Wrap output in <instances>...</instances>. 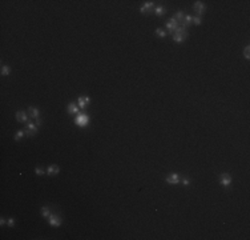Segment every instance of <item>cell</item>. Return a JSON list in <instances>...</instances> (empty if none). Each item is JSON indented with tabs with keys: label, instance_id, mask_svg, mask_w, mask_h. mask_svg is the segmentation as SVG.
Segmentation results:
<instances>
[{
	"label": "cell",
	"instance_id": "obj_1",
	"mask_svg": "<svg viewBox=\"0 0 250 240\" xmlns=\"http://www.w3.org/2000/svg\"><path fill=\"white\" fill-rule=\"evenodd\" d=\"M75 123H76L77 125H80V127H85V125L89 123L88 115H85V113H79L77 117L75 119Z\"/></svg>",
	"mask_w": 250,
	"mask_h": 240
},
{
	"label": "cell",
	"instance_id": "obj_2",
	"mask_svg": "<svg viewBox=\"0 0 250 240\" xmlns=\"http://www.w3.org/2000/svg\"><path fill=\"white\" fill-rule=\"evenodd\" d=\"M165 25H166V28L169 29V32H172V34H173V32L177 29V27L180 25V24H178V21L174 19V17H170L169 21H166Z\"/></svg>",
	"mask_w": 250,
	"mask_h": 240
},
{
	"label": "cell",
	"instance_id": "obj_3",
	"mask_svg": "<svg viewBox=\"0 0 250 240\" xmlns=\"http://www.w3.org/2000/svg\"><path fill=\"white\" fill-rule=\"evenodd\" d=\"M48 221H49L51 225H53V227H59V225L61 224L63 220L57 216V215H52V213H51V216L48 217Z\"/></svg>",
	"mask_w": 250,
	"mask_h": 240
},
{
	"label": "cell",
	"instance_id": "obj_4",
	"mask_svg": "<svg viewBox=\"0 0 250 240\" xmlns=\"http://www.w3.org/2000/svg\"><path fill=\"white\" fill-rule=\"evenodd\" d=\"M153 5H154V1H146V3H144L143 7L140 8V11H141V13H146L148 15Z\"/></svg>",
	"mask_w": 250,
	"mask_h": 240
},
{
	"label": "cell",
	"instance_id": "obj_5",
	"mask_svg": "<svg viewBox=\"0 0 250 240\" xmlns=\"http://www.w3.org/2000/svg\"><path fill=\"white\" fill-rule=\"evenodd\" d=\"M219 182H221V184H222L223 187H229L231 184V178L227 174H222V175H221Z\"/></svg>",
	"mask_w": 250,
	"mask_h": 240
},
{
	"label": "cell",
	"instance_id": "obj_6",
	"mask_svg": "<svg viewBox=\"0 0 250 240\" xmlns=\"http://www.w3.org/2000/svg\"><path fill=\"white\" fill-rule=\"evenodd\" d=\"M89 101H91V99H89L88 96H80L79 97V107L84 109L85 107L89 104Z\"/></svg>",
	"mask_w": 250,
	"mask_h": 240
},
{
	"label": "cell",
	"instance_id": "obj_7",
	"mask_svg": "<svg viewBox=\"0 0 250 240\" xmlns=\"http://www.w3.org/2000/svg\"><path fill=\"white\" fill-rule=\"evenodd\" d=\"M194 11H196L198 15L204 13V11H205V4L202 3V1H196V3H194Z\"/></svg>",
	"mask_w": 250,
	"mask_h": 240
},
{
	"label": "cell",
	"instance_id": "obj_8",
	"mask_svg": "<svg viewBox=\"0 0 250 240\" xmlns=\"http://www.w3.org/2000/svg\"><path fill=\"white\" fill-rule=\"evenodd\" d=\"M178 182H180V178H178L177 174H172L166 178V183L168 184H177Z\"/></svg>",
	"mask_w": 250,
	"mask_h": 240
},
{
	"label": "cell",
	"instance_id": "obj_9",
	"mask_svg": "<svg viewBox=\"0 0 250 240\" xmlns=\"http://www.w3.org/2000/svg\"><path fill=\"white\" fill-rule=\"evenodd\" d=\"M25 128L28 129V133L29 135H35L36 132H37V124H33V123H27V125H25Z\"/></svg>",
	"mask_w": 250,
	"mask_h": 240
},
{
	"label": "cell",
	"instance_id": "obj_10",
	"mask_svg": "<svg viewBox=\"0 0 250 240\" xmlns=\"http://www.w3.org/2000/svg\"><path fill=\"white\" fill-rule=\"evenodd\" d=\"M186 38H188V34H173V40L176 43L184 42Z\"/></svg>",
	"mask_w": 250,
	"mask_h": 240
},
{
	"label": "cell",
	"instance_id": "obj_11",
	"mask_svg": "<svg viewBox=\"0 0 250 240\" xmlns=\"http://www.w3.org/2000/svg\"><path fill=\"white\" fill-rule=\"evenodd\" d=\"M60 172V167L59 166H49L48 170H47V174L48 175H57Z\"/></svg>",
	"mask_w": 250,
	"mask_h": 240
},
{
	"label": "cell",
	"instance_id": "obj_12",
	"mask_svg": "<svg viewBox=\"0 0 250 240\" xmlns=\"http://www.w3.org/2000/svg\"><path fill=\"white\" fill-rule=\"evenodd\" d=\"M192 23H193V17L190 15H188V16H184V20H182L181 25H182V27H185V28H188Z\"/></svg>",
	"mask_w": 250,
	"mask_h": 240
},
{
	"label": "cell",
	"instance_id": "obj_13",
	"mask_svg": "<svg viewBox=\"0 0 250 240\" xmlns=\"http://www.w3.org/2000/svg\"><path fill=\"white\" fill-rule=\"evenodd\" d=\"M29 115H31L33 119H39V116H40V111H39L36 107H29Z\"/></svg>",
	"mask_w": 250,
	"mask_h": 240
},
{
	"label": "cell",
	"instance_id": "obj_14",
	"mask_svg": "<svg viewBox=\"0 0 250 240\" xmlns=\"http://www.w3.org/2000/svg\"><path fill=\"white\" fill-rule=\"evenodd\" d=\"M16 119L19 120V121H21V123H25L28 120V116L25 112H16Z\"/></svg>",
	"mask_w": 250,
	"mask_h": 240
},
{
	"label": "cell",
	"instance_id": "obj_15",
	"mask_svg": "<svg viewBox=\"0 0 250 240\" xmlns=\"http://www.w3.org/2000/svg\"><path fill=\"white\" fill-rule=\"evenodd\" d=\"M174 19L177 20L178 21V24H181L182 23V20H184V12L182 11H178V12H176V13H174V16H173Z\"/></svg>",
	"mask_w": 250,
	"mask_h": 240
},
{
	"label": "cell",
	"instance_id": "obj_16",
	"mask_svg": "<svg viewBox=\"0 0 250 240\" xmlns=\"http://www.w3.org/2000/svg\"><path fill=\"white\" fill-rule=\"evenodd\" d=\"M77 112H79L77 105L73 104V103H69V104H68V113H77Z\"/></svg>",
	"mask_w": 250,
	"mask_h": 240
},
{
	"label": "cell",
	"instance_id": "obj_17",
	"mask_svg": "<svg viewBox=\"0 0 250 240\" xmlns=\"http://www.w3.org/2000/svg\"><path fill=\"white\" fill-rule=\"evenodd\" d=\"M164 12H165V8L161 7V5L156 7V9H154V13H156L157 16H162V15H164Z\"/></svg>",
	"mask_w": 250,
	"mask_h": 240
},
{
	"label": "cell",
	"instance_id": "obj_18",
	"mask_svg": "<svg viewBox=\"0 0 250 240\" xmlns=\"http://www.w3.org/2000/svg\"><path fill=\"white\" fill-rule=\"evenodd\" d=\"M41 216H44V217H49L51 216V211H49L48 207H43L41 208Z\"/></svg>",
	"mask_w": 250,
	"mask_h": 240
},
{
	"label": "cell",
	"instance_id": "obj_19",
	"mask_svg": "<svg viewBox=\"0 0 250 240\" xmlns=\"http://www.w3.org/2000/svg\"><path fill=\"white\" fill-rule=\"evenodd\" d=\"M154 34H156L158 38H165L166 36V32L164 31V29H161V28H157V29L154 31Z\"/></svg>",
	"mask_w": 250,
	"mask_h": 240
},
{
	"label": "cell",
	"instance_id": "obj_20",
	"mask_svg": "<svg viewBox=\"0 0 250 240\" xmlns=\"http://www.w3.org/2000/svg\"><path fill=\"white\" fill-rule=\"evenodd\" d=\"M11 74V68L8 66H1V75H9Z\"/></svg>",
	"mask_w": 250,
	"mask_h": 240
},
{
	"label": "cell",
	"instance_id": "obj_21",
	"mask_svg": "<svg viewBox=\"0 0 250 240\" xmlns=\"http://www.w3.org/2000/svg\"><path fill=\"white\" fill-rule=\"evenodd\" d=\"M24 136V131L23 129H20V131H17L16 132V135H15V140H20L21 137Z\"/></svg>",
	"mask_w": 250,
	"mask_h": 240
},
{
	"label": "cell",
	"instance_id": "obj_22",
	"mask_svg": "<svg viewBox=\"0 0 250 240\" xmlns=\"http://www.w3.org/2000/svg\"><path fill=\"white\" fill-rule=\"evenodd\" d=\"M243 56H245V59H249L250 58V48H249V47H246V48L243 50Z\"/></svg>",
	"mask_w": 250,
	"mask_h": 240
},
{
	"label": "cell",
	"instance_id": "obj_23",
	"mask_svg": "<svg viewBox=\"0 0 250 240\" xmlns=\"http://www.w3.org/2000/svg\"><path fill=\"white\" fill-rule=\"evenodd\" d=\"M193 23L197 24V25H200L201 24V17L200 16H194V17H193Z\"/></svg>",
	"mask_w": 250,
	"mask_h": 240
},
{
	"label": "cell",
	"instance_id": "obj_24",
	"mask_svg": "<svg viewBox=\"0 0 250 240\" xmlns=\"http://www.w3.org/2000/svg\"><path fill=\"white\" fill-rule=\"evenodd\" d=\"M182 186H185V187H188L189 184H190V180H189V179H182Z\"/></svg>",
	"mask_w": 250,
	"mask_h": 240
},
{
	"label": "cell",
	"instance_id": "obj_25",
	"mask_svg": "<svg viewBox=\"0 0 250 240\" xmlns=\"http://www.w3.org/2000/svg\"><path fill=\"white\" fill-rule=\"evenodd\" d=\"M35 172H36V175H40V176H41V175H44V171H43L41 168H39V167L35 170Z\"/></svg>",
	"mask_w": 250,
	"mask_h": 240
},
{
	"label": "cell",
	"instance_id": "obj_26",
	"mask_svg": "<svg viewBox=\"0 0 250 240\" xmlns=\"http://www.w3.org/2000/svg\"><path fill=\"white\" fill-rule=\"evenodd\" d=\"M13 224H15L13 219H8V220H7V225H8V227H13Z\"/></svg>",
	"mask_w": 250,
	"mask_h": 240
},
{
	"label": "cell",
	"instance_id": "obj_27",
	"mask_svg": "<svg viewBox=\"0 0 250 240\" xmlns=\"http://www.w3.org/2000/svg\"><path fill=\"white\" fill-rule=\"evenodd\" d=\"M36 124H37V125H40V124H41V120H40V117H39V119H36Z\"/></svg>",
	"mask_w": 250,
	"mask_h": 240
}]
</instances>
